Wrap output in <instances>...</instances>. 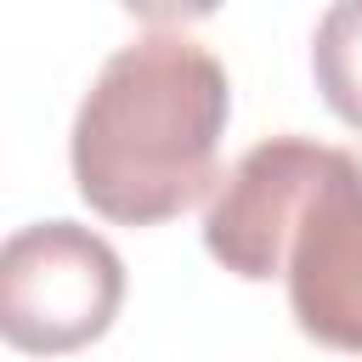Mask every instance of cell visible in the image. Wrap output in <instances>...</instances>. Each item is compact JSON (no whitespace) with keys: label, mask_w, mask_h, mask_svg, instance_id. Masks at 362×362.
I'll return each instance as SVG.
<instances>
[{"label":"cell","mask_w":362,"mask_h":362,"mask_svg":"<svg viewBox=\"0 0 362 362\" xmlns=\"http://www.w3.org/2000/svg\"><path fill=\"white\" fill-rule=\"evenodd\" d=\"M232 85L209 45L158 28L119 45L90 79L68 164L79 198L113 226H158L215 187Z\"/></svg>","instance_id":"7a4b0ae2"},{"label":"cell","mask_w":362,"mask_h":362,"mask_svg":"<svg viewBox=\"0 0 362 362\" xmlns=\"http://www.w3.org/2000/svg\"><path fill=\"white\" fill-rule=\"evenodd\" d=\"M124 305L119 249L79 221H34L0 243V339L28 356L96 345Z\"/></svg>","instance_id":"3957f363"},{"label":"cell","mask_w":362,"mask_h":362,"mask_svg":"<svg viewBox=\"0 0 362 362\" xmlns=\"http://www.w3.org/2000/svg\"><path fill=\"white\" fill-rule=\"evenodd\" d=\"M311 74L328 113L362 136V0H334L311 34Z\"/></svg>","instance_id":"277c9868"},{"label":"cell","mask_w":362,"mask_h":362,"mask_svg":"<svg viewBox=\"0 0 362 362\" xmlns=\"http://www.w3.org/2000/svg\"><path fill=\"white\" fill-rule=\"evenodd\" d=\"M130 17L153 23V28H181V23H204L221 11V0H119Z\"/></svg>","instance_id":"5b68a950"},{"label":"cell","mask_w":362,"mask_h":362,"mask_svg":"<svg viewBox=\"0 0 362 362\" xmlns=\"http://www.w3.org/2000/svg\"><path fill=\"white\" fill-rule=\"evenodd\" d=\"M204 249L243 283H288L294 328L362 351V158L311 136L255 141L204 204Z\"/></svg>","instance_id":"6da1fadb"}]
</instances>
